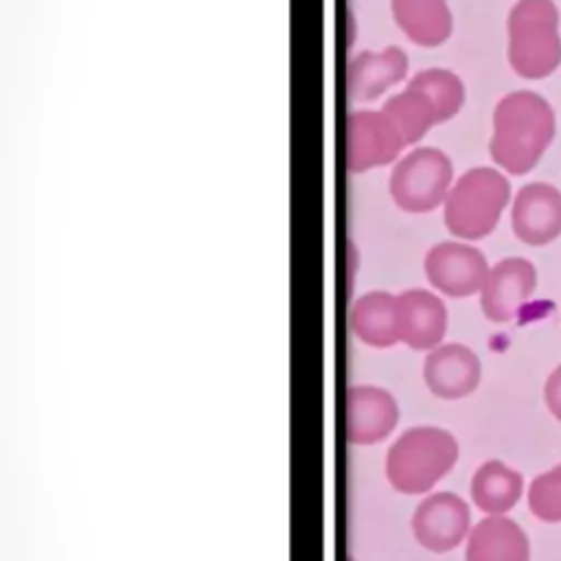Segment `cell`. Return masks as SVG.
Here are the masks:
<instances>
[{
  "label": "cell",
  "mask_w": 561,
  "mask_h": 561,
  "mask_svg": "<svg viewBox=\"0 0 561 561\" xmlns=\"http://www.w3.org/2000/svg\"><path fill=\"white\" fill-rule=\"evenodd\" d=\"M557 134L550 103L530 90L502 96L493 110V136L489 153L511 175H524L537 167Z\"/></svg>",
  "instance_id": "6da1fadb"
},
{
  "label": "cell",
  "mask_w": 561,
  "mask_h": 561,
  "mask_svg": "<svg viewBox=\"0 0 561 561\" xmlns=\"http://www.w3.org/2000/svg\"><path fill=\"white\" fill-rule=\"evenodd\" d=\"M456 438L434 425L405 430L388 449L386 478L394 491L421 495L432 491L456 465Z\"/></svg>",
  "instance_id": "7a4b0ae2"
},
{
  "label": "cell",
  "mask_w": 561,
  "mask_h": 561,
  "mask_svg": "<svg viewBox=\"0 0 561 561\" xmlns=\"http://www.w3.org/2000/svg\"><path fill=\"white\" fill-rule=\"evenodd\" d=\"M506 28L508 64L519 77L543 79L559 68V9L552 0H517Z\"/></svg>",
  "instance_id": "3957f363"
},
{
  "label": "cell",
  "mask_w": 561,
  "mask_h": 561,
  "mask_svg": "<svg viewBox=\"0 0 561 561\" xmlns=\"http://www.w3.org/2000/svg\"><path fill=\"white\" fill-rule=\"evenodd\" d=\"M511 197L508 180L491 167H476L462 173L443 204L447 230L465 241L491 234Z\"/></svg>",
  "instance_id": "277c9868"
},
{
  "label": "cell",
  "mask_w": 561,
  "mask_h": 561,
  "mask_svg": "<svg viewBox=\"0 0 561 561\" xmlns=\"http://www.w3.org/2000/svg\"><path fill=\"white\" fill-rule=\"evenodd\" d=\"M454 186V164L436 147H416L401 156L390 173V195L405 213H432Z\"/></svg>",
  "instance_id": "5b68a950"
},
{
  "label": "cell",
  "mask_w": 561,
  "mask_h": 561,
  "mask_svg": "<svg viewBox=\"0 0 561 561\" xmlns=\"http://www.w3.org/2000/svg\"><path fill=\"white\" fill-rule=\"evenodd\" d=\"M405 147L397 125L381 107H359L346 121V164L353 173L392 164Z\"/></svg>",
  "instance_id": "8992f818"
},
{
  "label": "cell",
  "mask_w": 561,
  "mask_h": 561,
  "mask_svg": "<svg viewBox=\"0 0 561 561\" xmlns=\"http://www.w3.org/2000/svg\"><path fill=\"white\" fill-rule=\"evenodd\" d=\"M423 267L430 285L449 298L480 294L491 270L478 248L458 241H445L430 248Z\"/></svg>",
  "instance_id": "52a82bcc"
},
{
  "label": "cell",
  "mask_w": 561,
  "mask_h": 561,
  "mask_svg": "<svg viewBox=\"0 0 561 561\" xmlns=\"http://www.w3.org/2000/svg\"><path fill=\"white\" fill-rule=\"evenodd\" d=\"M414 539L432 552H449L471 533L467 502L449 491L427 495L412 515Z\"/></svg>",
  "instance_id": "ba28073f"
},
{
  "label": "cell",
  "mask_w": 561,
  "mask_h": 561,
  "mask_svg": "<svg viewBox=\"0 0 561 561\" xmlns=\"http://www.w3.org/2000/svg\"><path fill=\"white\" fill-rule=\"evenodd\" d=\"M537 287V270L528 259L508 256L489 270L480 289L482 313L491 322H508L530 300Z\"/></svg>",
  "instance_id": "9c48e42d"
},
{
  "label": "cell",
  "mask_w": 561,
  "mask_h": 561,
  "mask_svg": "<svg viewBox=\"0 0 561 561\" xmlns=\"http://www.w3.org/2000/svg\"><path fill=\"white\" fill-rule=\"evenodd\" d=\"M511 226L519 241L528 245H546L561 234V191L546 182H533L519 188Z\"/></svg>",
  "instance_id": "30bf717a"
},
{
  "label": "cell",
  "mask_w": 561,
  "mask_h": 561,
  "mask_svg": "<svg viewBox=\"0 0 561 561\" xmlns=\"http://www.w3.org/2000/svg\"><path fill=\"white\" fill-rule=\"evenodd\" d=\"M408 77V55L399 46L362 50L353 57L346 72L348 96L364 105L383 96Z\"/></svg>",
  "instance_id": "8fae6325"
},
{
  "label": "cell",
  "mask_w": 561,
  "mask_h": 561,
  "mask_svg": "<svg viewBox=\"0 0 561 561\" xmlns=\"http://www.w3.org/2000/svg\"><path fill=\"white\" fill-rule=\"evenodd\" d=\"M399 408L377 386H353L346 392V438L355 445L381 443L397 425Z\"/></svg>",
  "instance_id": "7c38bea8"
},
{
  "label": "cell",
  "mask_w": 561,
  "mask_h": 561,
  "mask_svg": "<svg viewBox=\"0 0 561 561\" xmlns=\"http://www.w3.org/2000/svg\"><path fill=\"white\" fill-rule=\"evenodd\" d=\"M480 359L465 344H438L430 351L423 366L427 388L440 399H462L480 383Z\"/></svg>",
  "instance_id": "4fadbf2b"
},
{
  "label": "cell",
  "mask_w": 561,
  "mask_h": 561,
  "mask_svg": "<svg viewBox=\"0 0 561 561\" xmlns=\"http://www.w3.org/2000/svg\"><path fill=\"white\" fill-rule=\"evenodd\" d=\"M399 340L414 351H432L447 331L445 302L427 289H408L397 296Z\"/></svg>",
  "instance_id": "5bb4252c"
},
{
  "label": "cell",
  "mask_w": 561,
  "mask_h": 561,
  "mask_svg": "<svg viewBox=\"0 0 561 561\" xmlns=\"http://www.w3.org/2000/svg\"><path fill=\"white\" fill-rule=\"evenodd\" d=\"M467 561H528L530 543L522 526L504 515L480 519L467 537Z\"/></svg>",
  "instance_id": "9a60e30c"
},
{
  "label": "cell",
  "mask_w": 561,
  "mask_h": 561,
  "mask_svg": "<svg viewBox=\"0 0 561 561\" xmlns=\"http://www.w3.org/2000/svg\"><path fill=\"white\" fill-rule=\"evenodd\" d=\"M392 18L403 35L425 48L449 39L454 18L447 0H390Z\"/></svg>",
  "instance_id": "2e32d148"
},
{
  "label": "cell",
  "mask_w": 561,
  "mask_h": 561,
  "mask_svg": "<svg viewBox=\"0 0 561 561\" xmlns=\"http://www.w3.org/2000/svg\"><path fill=\"white\" fill-rule=\"evenodd\" d=\"M351 329L368 346L386 348L399 340L397 296L388 291H368L351 309Z\"/></svg>",
  "instance_id": "e0dca14e"
},
{
  "label": "cell",
  "mask_w": 561,
  "mask_h": 561,
  "mask_svg": "<svg viewBox=\"0 0 561 561\" xmlns=\"http://www.w3.org/2000/svg\"><path fill=\"white\" fill-rule=\"evenodd\" d=\"M524 491V478L502 460H486L471 478L473 504L486 515H504Z\"/></svg>",
  "instance_id": "ac0fdd59"
},
{
  "label": "cell",
  "mask_w": 561,
  "mask_h": 561,
  "mask_svg": "<svg viewBox=\"0 0 561 561\" xmlns=\"http://www.w3.org/2000/svg\"><path fill=\"white\" fill-rule=\"evenodd\" d=\"M381 110L397 125V129L403 136L408 147L416 145L434 125L440 123L432 101L410 83L401 92L392 94L381 105Z\"/></svg>",
  "instance_id": "d6986e66"
},
{
  "label": "cell",
  "mask_w": 561,
  "mask_h": 561,
  "mask_svg": "<svg viewBox=\"0 0 561 561\" xmlns=\"http://www.w3.org/2000/svg\"><path fill=\"white\" fill-rule=\"evenodd\" d=\"M408 83L432 101L440 123L454 118L465 105V85L460 77L447 68H425L416 72Z\"/></svg>",
  "instance_id": "ffe728a7"
},
{
  "label": "cell",
  "mask_w": 561,
  "mask_h": 561,
  "mask_svg": "<svg viewBox=\"0 0 561 561\" xmlns=\"http://www.w3.org/2000/svg\"><path fill=\"white\" fill-rule=\"evenodd\" d=\"M528 508L541 522H561V465L530 482Z\"/></svg>",
  "instance_id": "44dd1931"
},
{
  "label": "cell",
  "mask_w": 561,
  "mask_h": 561,
  "mask_svg": "<svg viewBox=\"0 0 561 561\" xmlns=\"http://www.w3.org/2000/svg\"><path fill=\"white\" fill-rule=\"evenodd\" d=\"M543 399L548 410L552 412V416H557L561 421V366H557L543 386Z\"/></svg>",
  "instance_id": "7402d4cb"
}]
</instances>
